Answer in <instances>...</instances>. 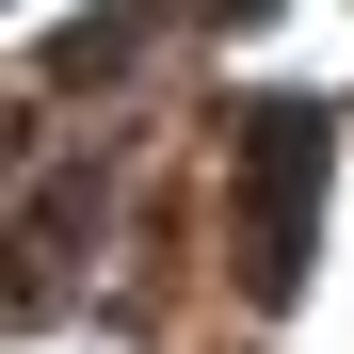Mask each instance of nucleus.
<instances>
[{"label": "nucleus", "instance_id": "nucleus-1", "mask_svg": "<svg viewBox=\"0 0 354 354\" xmlns=\"http://www.w3.org/2000/svg\"><path fill=\"white\" fill-rule=\"evenodd\" d=\"M306 177H322V113H258V290L306 274Z\"/></svg>", "mask_w": 354, "mask_h": 354}]
</instances>
